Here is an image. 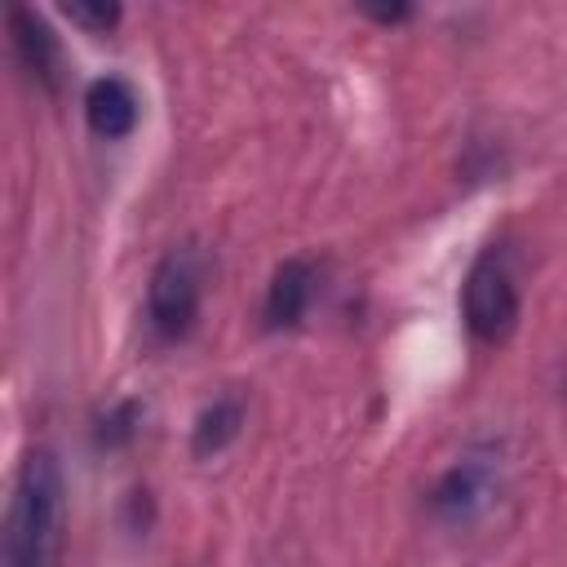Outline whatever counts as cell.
I'll list each match as a JSON object with an SVG mask.
<instances>
[{
	"mask_svg": "<svg viewBox=\"0 0 567 567\" xmlns=\"http://www.w3.org/2000/svg\"><path fill=\"white\" fill-rule=\"evenodd\" d=\"M310 297H315V270H310V261H301V257L284 261V266L275 270L270 288H266V323H270V328H292V323H301Z\"/></svg>",
	"mask_w": 567,
	"mask_h": 567,
	"instance_id": "7",
	"label": "cell"
},
{
	"mask_svg": "<svg viewBox=\"0 0 567 567\" xmlns=\"http://www.w3.org/2000/svg\"><path fill=\"white\" fill-rule=\"evenodd\" d=\"M461 310H465V323L478 341L496 346L514 332L518 323V284H514V270L505 261L501 248H487L474 266H470V279H465V292H461Z\"/></svg>",
	"mask_w": 567,
	"mask_h": 567,
	"instance_id": "2",
	"label": "cell"
},
{
	"mask_svg": "<svg viewBox=\"0 0 567 567\" xmlns=\"http://www.w3.org/2000/svg\"><path fill=\"white\" fill-rule=\"evenodd\" d=\"M9 35H13V53L18 62L44 84L58 89V40L49 35V27L31 13V9H9Z\"/></svg>",
	"mask_w": 567,
	"mask_h": 567,
	"instance_id": "6",
	"label": "cell"
},
{
	"mask_svg": "<svg viewBox=\"0 0 567 567\" xmlns=\"http://www.w3.org/2000/svg\"><path fill=\"white\" fill-rule=\"evenodd\" d=\"M496 492H501V474H496L483 456H465V461H456V465L434 483L430 505H434V514L447 518V523H474L478 514L492 509Z\"/></svg>",
	"mask_w": 567,
	"mask_h": 567,
	"instance_id": "4",
	"label": "cell"
},
{
	"mask_svg": "<svg viewBox=\"0 0 567 567\" xmlns=\"http://www.w3.org/2000/svg\"><path fill=\"white\" fill-rule=\"evenodd\" d=\"M62 13L71 22H80V27H89V31H111L120 22V4H106V0H97V4L75 0V4H62Z\"/></svg>",
	"mask_w": 567,
	"mask_h": 567,
	"instance_id": "9",
	"label": "cell"
},
{
	"mask_svg": "<svg viewBox=\"0 0 567 567\" xmlns=\"http://www.w3.org/2000/svg\"><path fill=\"white\" fill-rule=\"evenodd\" d=\"M62 527H66L62 470L49 452H27L13 478L9 514H4L0 567H58Z\"/></svg>",
	"mask_w": 567,
	"mask_h": 567,
	"instance_id": "1",
	"label": "cell"
},
{
	"mask_svg": "<svg viewBox=\"0 0 567 567\" xmlns=\"http://www.w3.org/2000/svg\"><path fill=\"white\" fill-rule=\"evenodd\" d=\"M84 115H89V128L97 137L115 142V137H128L133 133V124H137V97H133V89L120 75H102L84 93Z\"/></svg>",
	"mask_w": 567,
	"mask_h": 567,
	"instance_id": "5",
	"label": "cell"
},
{
	"mask_svg": "<svg viewBox=\"0 0 567 567\" xmlns=\"http://www.w3.org/2000/svg\"><path fill=\"white\" fill-rule=\"evenodd\" d=\"M199 315V266H195V252L190 248H173L155 275H151V288H146V319L151 328L164 337V341H177L190 332Z\"/></svg>",
	"mask_w": 567,
	"mask_h": 567,
	"instance_id": "3",
	"label": "cell"
},
{
	"mask_svg": "<svg viewBox=\"0 0 567 567\" xmlns=\"http://www.w3.org/2000/svg\"><path fill=\"white\" fill-rule=\"evenodd\" d=\"M239 425H244V399H239V394H221V399H213V408H204L199 421H195L190 452H195V456H213V452H221V447L239 434Z\"/></svg>",
	"mask_w": 567,
	"mask_h": 567,
	"instance_id": "8",
	"label": "cell"
}]
</instances>
